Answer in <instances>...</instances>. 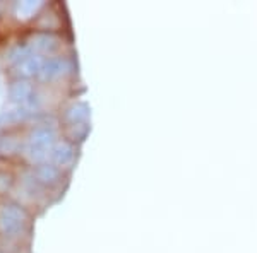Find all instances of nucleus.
<instances>
[{"label": "nucleus", "instance_id": "obj_5", "mask_svg": "<svg viewBox=\"0 0 257 253\" xmlns=\"http://www.w3.org/2000/svg\"><path fill=\"white\" fill-rule=\"evenodd\" d=\"M30 93H31V88L30 84L26 82H18L11 88V98L14 101H24L26 98H30Z\"/></svg>", "mask_w": 257, "mask_h": 253}, {"label": "nucleus", "instance_id": "obj_1", "mask_svg": "<svg viewBox=\"0 0 257 253\" xmlns=\"http://www.w3.org/2000/svg\"><path fill=\"white\" fill-rule=\"evenodd\" d=\"M24 221V212L16 205H6L0 214V224L7 234H12L21 229Z\"/></svg>", "mask_w": 257, "mask_h": 253}, {"label": "nucleus", "instance_id": "obj_4", "mask_svg": "<svg viewBox=\"0 0 257 253\" xmlns=\"http://www.w3.org/2000/svg\"><path fill=\"white\" fill-rule=\"evenodd\" d=\"M53 157H55V161L59 164H67L74 159V149L69 144H60V146L55 147Z\"/></svg>", "mask_w": 257, "mask_h": 253}, {"label": "nucleus", "instance_id": "obj_6", "mask_svg": "<svg viewBox=\"0 0 257 253\" xmlns=\"http://www.w3.org/2000/svg\"><path fill=\"white\" fill-rule=\"evenodd\" d=\"M60 72H62V60H50L47 64V67L43 69V76L45 77L59 76Z\"/></svg>", "mask_w": 257, "mask_h": 253}, {"label": "nucleus", "instance_id": "obj_7", "mask_svg": "<svg viewBox=\"0 0 257 253\" xmlns=\"http://www.w3.org/2000/svg\"><path fill=\"white\" fill-rule=\"evenodd\" d=\"M38 41H41V43H36V47L45 50V52H48V50H52L53 47H57V45H53L55 43V40H53L52 36H40Z\"/></svg>", "mask_w": 257, "mask_h": 253}, {"label": "nucleus", "instance_id": "obj_3", "mask_svg": "<svg viewBox=\"0 0 257 253\" xmlns=\"http://www.w3.org/2000/svg\"><path fill=\"white\" fill-rule=\"evenodd\" d=\"M36 176H38V180L43 181V183H53V181H57V178H59V169H57L55 166L43 164L36 169Z\"/></svg>", "mask_w": 257, "mask_h": 253}, {"label": "nucleus", "instance_id": "obj_2", "mask_svg": "<svg viewBox=\"0 0 257 253\" xmlns=\"http://www.w3.org/2000/svg\"><path fill=\"white\" fill-rule=\"evenodd\" d=\"M18 69H19V74H23V76H31V74L38 72L41 69V62L38 57H28V59L19 62Z\"/></svg>", "mask_w": 257, "mask_h": 253}, {"label": "nucleus", "instance_id": "obj_8", "mask_svg": "<svg viewBox=\"0 0 257 253\" xmlns=\"http://www.w3.org/2000/svg\"><path fill=\"white\" fill-rule=\"evenodd\" d=\"M11 185H12V176L7 175V173H0V192H6Z\"/></svg>", "mask_w": 257, "mask_h": 253}]
</instances>
